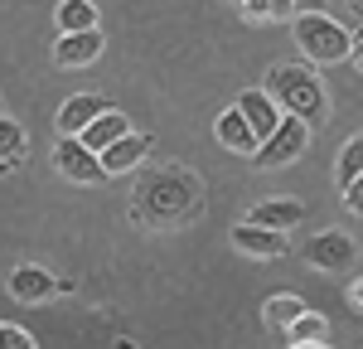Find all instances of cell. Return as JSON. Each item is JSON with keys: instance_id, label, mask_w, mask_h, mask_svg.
<instances>
[{"instance_id": "obj_6", "label": "cell", "mask_w": 363, "mask_h": 349, "mask_svg": "<svg viewBox=\"0 0 363 349\" xmlns=\"http://www.w3.org/2000/svg\"><path fill=\"white\" fill-rule=\"evenodd\" d=\"M306 262L315 272H354V262H359V243L349 238V233L339 228H325L315 233L306 243Z\"/></svg>"}, {"instance_id": "obj_19", "label": "cell", "mask_w": 363, "mask_h": 349, "mask_svg": "<svg viewBox=\"0 0 363 349\" xmlns=\"http://www.w3.org/2000/svg\"><path fill=\"white\" fill-rule=\"evenodd\" d=\"M238 10H242V20H252V25H272V20H296L301 15L296 0H242Z\"/></svg>"}, {"instance_id": "obj_16", "label": "cell", "mask_w": 363, "mask_h": 349, "mask_svg": "<svg viewBox=\"0 0 363 349\" xmlns=\"http://www.w3.org/2000/svg\"><path fill=\"white\" fill-rule=\"evenodd\" d=\"M25 150H29V136L15 116H0V170H20L25 165Z\"/></svg>"}, {"instance_id": "obj_31", "label": "cell", "mask_w": 363, "mask_h": 349, "mask_svg": "<svg viewBox=\"0 0 363 349\" xmlns=\"http://www.w3.org/2000/svg\"><path fill=\"white\" fill-rule=\"evenodd\" d=\"M238 5H242V0H238Z\"/></svg>"}, {"instance_id": "obj_20", "label": "cell", "mask_w": 363, "mask_h": 349, "mask_svg": "<svg viewBox=\"0 0 363 349\" xmlns=\"http://www.w3.org/2000/svg\"><path fill=\"white\" fill-rule=\"evenodd\" d=\"M320 340H330V325H325L320 311H306V316L286 330V345H320Z\"/></svg>"}, {"instance_id": "obj_24", "label": "cell", "mask_w": 363, "mask_h": 349, "mask_svg": "<svg viewBox=\"0 0 363 349\" xmlns=\"http://www.w3.org/2000/svg\"><path fill=\"white\" fill-rule=\"evenodd\" d=\"M349 58H354V68H359V73H363V29H359V34H354V54H349Z\"/></svg>"}, {"instance_id": "obj_5", "label": "cell", "mask_w": 363, "mask_h": 349, "mask_svg": "<svg viewBox=\"0 0 363 349\" xmlns=\"http://www.w3.org/2000/svg\"><path fill=\"white\" fill-rule=\"evenodd\" d=\"M54 170L63 179H73V184H102V179H112L107 165H102V155L83 145V136H58L54 145Z\"/></svg>"}, {"instance_id": "obj_12", "label": "cell", "mask_w": 363, "mask_h": 349, "mask_svg": "<svg viewBox=\"0 0 363 349\" xmlns=\"http://www.w3.org/2000/svg\"><path fill=\"white\" fill-rule=\"evenodd\" d=\"M247 223L291 233V228H301V223H306V204H301V199H262V204H252Z\"/></svg>"}, {"instance_id": "obj_30", "label": "cell", "mask_w": 363, "mask_h": 349, "mask_svg": "<svg viewBox=\"0 0 363 349\" xmlns=\"http://www.w3.org/2000/svg\"><path fill=\"white\" fill-rule=\"evenodd\" d=\"M0 116H5V102H0Z\"/></svg>"}, {"instance_id": "obj_1", "label": "cell", "mask_w": 363, "mask_h": 349, "mask_svg": "<svg viewBox=\"0 0 363 349\" xmlns=\"http://www.w3.org/2000/svg\"><path fill=\"white\" fill-rule=\"evenodd\" d=\"M203 214V179L184 165H155L131 189V218L150 233L189 228Z\"/></svg>"}, {"instance_id": "obj_4", "label": "cell", "mask_w": 363, "mask_h": 349, "mask_svg": "<svg viewBox=\"0 0 363 349\" xmlns=\"http://www.w3.org/2000/svg\"><path fill=\"white\" fill-rule=\"evenodd\" d=\"M310 121H301V116H281V126L267 136V141L257 145V155H252V165L257 170H277V165H291V160H301L306 155V145H310Z\"/></svg>"}, {"instance_id": "obj_21", "label": "cell", "mask_w": 363, "mask_h": 349, "mask_svg": "<svg viewBox=\"0 0 363 349\" xmlns=\"http://www.w3.org/2000/svg\"><path fill=\"white\" fill-rule=\"evenodd\" d=\"M363 174V131L354 136V141H344V150H339V160H335V179H339V189L349 184V179H359Z\"/></svg>"}, {"instance_id": "obj_26", "label": "cell", "mask_w": 363, "mask_h": 349, "mask_svg": "<svg viewBox=\"0 0 363 349\" xmlns=\"http://www.w3.org/2000/svg\"><path fill=\"white\" fill-rule=\"evenodd\" d=\"M320 5H325V0H296V10H301V15H310V10H320Z\"/></svg>"}, {"instance_id": "obj_11", "label": "cell", "mask_w": 363, "mask_h": 349, "mask_svg": "<svg viewBox=\"0 0 363 349\" xmlns=\"http://www.w3.org/2000/svg\"><path fill=\"white\" fill-rule=\"evenodd\" d=\"M102 58V29H87V34H58L54 39V63L58 68H87Z\"/></svg>"}, {"instance_id": "obj_13", "label": "cell", "mask_w": 363, "mask_h": 349, "mask_svg": "<svg viewBox=\"0 0 363 349\" xmlns=\"http://www.w3.org/2000/svg\"><path fill=\"white\" fill-rule=\"evenodd\" d=\"M213 136H218V145H228V150H238V155H257V131H252V121L242 116V107L233 102L223 116H218V126H213Z\"/></svg>"}, {"instance_id": "obj_8", "label": "cell", "mask_w": 363, "mask_h": 349, "mask_svg": "<svg viewBox=\"0 0 363 349\" xmlns=\"http://www.w3.org/2000/svg\"><path fill=\"white\" fill-rule=\"evenodd\" d=\"M233 248L238 253H247V257H257V262H277V257H286V233H277V228H262V223H238L233 228Z\"/></svg>"}, {"instance_id": "obj_17", "label": "cell", "mask_w": 363, "mask_h": 349, "mask_svg": "<svg viewBox=\"0 0 363 349\" xmlns=\"http://www.w3.org/2000/svg\"><path fill=\"white\" fill-rule=\"evenodd\" d=\"M58 34H87L97 29V5L92 0H58Z\"/></svg>"}, {"instance_id": "obj_14", "label": "cell", "mask_w": 363, "mask_h": 349, "mask_svg": "<svg viewBox=\"0 0 363 349\" xmlns=\"http://www.w3.org/2000/svg\"><path fill=\"white\" fill-rule=\"evenodd\" d=\"M145 155H150V136L131 131V136H121L116 145L102 150V165H107V174H126V170H136Z\"/></svg>"}, {"instance_id": "obj_10", "label": "cell", "mask_w": 363, "mask_h": 349, "mask_svg": "<svg viewBox=\"0 0 363 349\" xmlns=\"http://www.w3.org/2000/svg\"><path fill=\"white\" fill-rule=\"evenodd\" d=\"M238 107H242V116L252 121L257 141H267V136H272V131L281 126V116H286V112H281V102L272 97V92H267V87H247V92L238 97Z\"/></svg>"}, {"instance_id": "obj_15", "label": "cell", "mask_w": 363, "mask_h": 349, "mask_svg": "<svg viewBox=\"0 0 363 349\" xmlns=\"http://www.w3.org/2000/svg\"><path fill=\"white\" fill-rule=\"evenodd\" d=\"M121 136H131V121H126V116L112 107V112H102V116H97V121L83 131V145H92V150L102 155V150H107V145H116Z\"/></svg>"}, {"instance_id": "obj_23", "label": "cell", "mask_w": 363, "mask_h": 349, "mask_svg": "<svg viewBox=\"0 0 363 349\" xmlns=\"http://www.w3.org/2000/svg\"><path fill=\"white\" fill-rule=\"evenodd\" d=\"M344 209H349V214H359V218H363V174H359V179H349V184H344Z\"/></svg>"}, {"instance_id": "obj_3", "label": "cell", "mask_w": 363, "mask_h": 349, "mask_svg": "<svg viewBox=\"0 0 363 349\" xmlns=\"http://www.w3.org/2000/svg\"><path fill=\"white\" fill-rule=\"evenodd\" d=\"M291 29H296V44H301V54L320 68V63H344V58L354 54V34L339 25V20H330L325 10H310V15H296L291 20Z\"/></svg>"}, {"instance_id": "obj_29", "label": "cell", "mask_w": 363, "mask_h": 349, "mask_svg": "<svg viewBox=\"0 0 363 349\" xmlns=\"http://www.w3.org/2000/svg\"><path fill=\"white\" fill-rule=\"evenodd\" d=\"M349 5H354V10H359V15H363V0H349Z\"/></svg>"}, {"instance_id": "obj_25", "label": "cell", "mask_w": 363, "mask_h": 349, "mask_svg": "<svg viewBox=\"0 0 363 349\" xmlns=\"http://www.w3.org/2000/svg\"><path fill=\"white\" fill-rule=\"evenodd\" d=\"M349 301H354V311H363V277L354 282V287H349Z\"/></svg>"}, {"instance_id": "obj_7", "label": "cell", "mask_w": 363, "mask_h": 349, "mask_svg": "<svg viewBox=\"0 0 363 349\" xmlns=\"http://www.w3.org/2000/svg\"><path fill=\"white\" fill-rule=\"evenodd\" d=\"M5 287H10V296H15L20 306H44V301H54L58 291H68V282H58L54 272H44V267H34V262H20Z\"/></svg>"}, {"instance_id": "obj_18", "label": "cell", "mask_w": 363, "mask_h": 349, "mask_svg": "<svg viewBox=\"0 0 363 349\" xmlns=\"http://www.w3.org/2000/svg\"><path fill=\"white\" fill-rule=\"evenodd\" d=\"M306 311H310V306L301 301V296H272V301L262 306V320H267V330H281V335H286Z\"/></svg>"}, {"instance_id": "obj_9", "label": "cell", "mask_w": 363, "mask_h": 349, "mask_svg": "<svg viewBox=\"0 0 363 349\" xmlns=\"http://www.w3.org/2000/svg\"><path fill=\"white\" fill-rule=\"evenodd\" d=\"M102 112H112V107H107V97H97V92H78V97H68V102L58 107V136H83Z\"/></svg>"}, {"instance_id": "obj_22", "label": "cell", "mask_w": 363, "mask_h": 349, "mask_svg": "<svg viewBox=\"0 0 363 349\" xmlns=\"http://www.w3.org/2000/svg\"><path fill=\"white\" fill-rule=\"evenodd\" d=\"M0 349H39V345H34V335L20 330V325H0Z\"/></svg>"}, {"instance_id": "obj_28", "label": "cell", "mask_w": 363, "mask_h": 349, "mask_svg": "<svg viewBox=\"0 0 363 349\" xmlns=\"http://www.w3.org/2000/svg\"><path fill=\"white\" fill-rule=\"evenodd\" d=\"M116 349H136V345H131V340H116Z\"/></svg>"}, {"instance_id": "obj_2", "label": "cell", "mask_w": 363, "mask_h": 349, "mask_svg": "<svg viewBox=\"0 0 363 349\" xmlns=\"http://www.w3.org/2000/svg\"><path fill=\"white\" fill-rule=\"evenodd\" d=\"M267 92L281 102V112L310 121L315 131L330 121V97H325V78L315 73V63H277L267 73Z\"/></svg>"}, {"instance_id": "obj_27", "label": "cell", "mask_w": 363, "mask_h": 349, "mask_svg": "<svg viewBox=\"0 0 363 349\" xmlns=\"http://www.w3.org/2000/svg\"><path fill=\"white\" fill-rule=\"evenodd\" d=\"M286 349H330V340H320V345H286Z\"/></svg>"}]
</instances>
